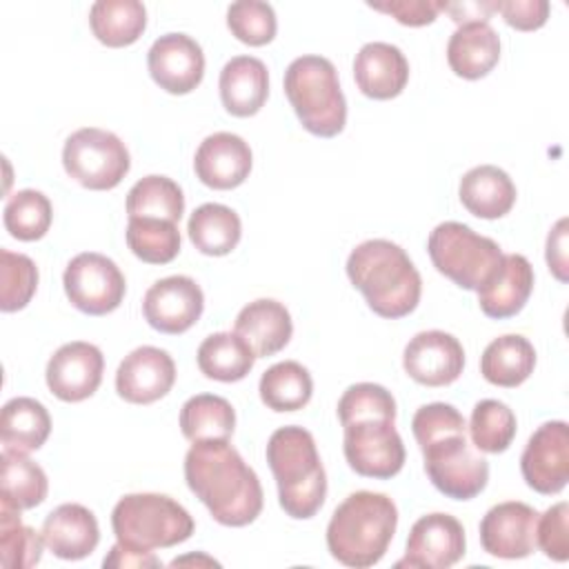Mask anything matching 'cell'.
<instances>
[{"mask_svg":"<svg viewBox=\"0 0 569 569\" xmlns=\"http://www.w3.org/2000/svg\"><path fill=\"white\" fill-rule=\"evenodd\" d=\"M184 480L211 518L224 527L251 525L262 511L258 473L229 440L193 442L184 456Z\"/></svg>","mask_w":569,"mask_h":569,"instance_id":"6da1fadb","label":"cell"},{"mask_svg":"<svg viewBox=\"0 0 569 569\" xmlns=\"http://www.w3.org/2000/svg\"><path fill=\"white\" fill-rule=\"evenodd\" d=\"M347 276L380 318L409 316L422 296V278L407 251L385 238L365 240L347 258Z\"/></svg>","mask_w":569,"mask_h":569,"instance_id":"7a4b0ae2","label":"cell"},{"mask_svg":"<svg viewBox=\"0 0 569 569\" xmlns=\"http://www.w3.org/2000/svg\"><path fill=\"white\" fill-rule=\"evenodd\" d=\"M398 527V507L387 493L353 491L331 513L327 549L345 567L367 569L382 560Z\"/></svg>","mask_w":569,"mask_h":569,"instance_id":"3957f363","label":"cell"},{"mask_svg":"<svg viewBox=\"0 0 569 569\" xmlns=\"http://www.w3.org/2000/svg\"><path fill=\"white\" fill-rule=\"evenodd\" d=\"M264 456L278 485L282 511L293 520L313 518L327 498V473L311 431L298 425L276 429Z\"/></svg>","mask_w":569,"mask_h":569,"instance_id":"277c9868","label":"cell"},{"mask_svg":"<svg viewBox=\"0 0 569 569\" xmlns=\"http://www.w3.org/2000/svg\"><path fill=\"white\" fill-rule=\"evenodd\" d=\"M284 93L309 133L333 138L345 129L347 100L329 58L313 53L296 58L284 71Z\"/></svg>","mask_w":569,"mask_h":569,"instance_id":"5b68a950","label":"cell"},{"mask_svg":"<svg viewBox=\"0 0 569 569\" xmlns=\"http://www.w3.org/2000/svg\"><path fill=\"white\" fill-rule=\"evenodd\" d=\"M116 540L133 549H167L191 538V513L164 493H127L111 511Z\"/></svg>","mask_w":569,"mask_h":569,"instance_id":"8992f818","label":"cell"},{"mask_svg":"<svg viewBox=\"0 0 569 569\" xmlns=\"http://www.w3.org/2000/svg\"><path fill=\"white\" fill-rule=\"evenodd\" d=\"M427 251L433 267L467 291H478L496 273L505 256L496 240L456 220L440 222L429 233Z\"/></svg>","mask_w":569,"mask_h":569,"instance_id":"52a82bcc","label":"cell"},{"mask_svg":"<svg viewBox=\"0 0 569 569\" xmlns=\"http://www.w3.org/2000/svg\"><path fill=\"white\" fill-rule=\"evenodd\" d=\"M62 167L80 187L109 191L129 173L131 158L116 133L98 127H82L64 140Z\"/></svg>","mask_w":569,"mask_h":569,"instance_id":"ba28073f","label":"cell"},{"mask_svg":"<svg viewBox=\"0 0 569 569\" xmlns=\"http://www.w3.org/2000/svg\"><path fill=\"white\" fill-rule=\"evenodd\" d=\"M425 473L451 500H471L489 482V462L467 440V431L438 436L420 447Z\"/></svg>","mask_w":569,"mask_h":569,"instance_id":"9c48e42d","label":"cell"},{"mask_svg":"<svg viewBox=\"0 0 569 569\" xmlns=\"http://www.w3.org/2000/svg\"><path fill=\"white\" fill-rule=\"evenodd\" d=\"M342 431L345 458L358 476L387 480L405 467L407 451L393 418H358L342 425Z\"/></svg>","mask_w":569,"mask_h":569,"instance_id":"30bf717a","label":"cell"},{"mask_svg":"<svg viewBox=\"0 0 569 569\" xmlns=\"http://www.w3.org/2000/svg\"><path fill=\"white\" fill-rule=\"evenodd\" d=\"M62 284L69 302L87 316H107L116 311L127 291L120 267L96 251L73 256L64 267Z\"/></svg>","mask_w":569,"mask_h":569,"instance_id":"8fae6325","label":"cell"},{"mask_svg":"<svg viewBox=\"0 0 569 569\" xmlns=\"http://www.w3.org/2000/svg\"><path fill=\"white\" fill-rule=\"evenodd\" d=\"M520 471L533 491L560 493L569 480V427L565 420L542 422L520 456Z\"/></svg>","mask_w":569,"mask_h":569,"instance_id":"7c38bea8","label":"cell"},{"mask_svg":"<svg viewBox=\"0 0 569 569\" xmlns=\"http://www.w3.org/2000/svg\"><path fill=\"white\" fill-rule=\"evenodd\" d=\"M204 293L189 276H167L156 280L142 298V316L160 333L180 336L202 316Z\"/></svg>","mask_w":569,"mask_h":569,"instance_id":"4fadbf2b","label":"cell"},{"mask_svg":"<svg viewBox=\"0 0 569 569\" xmlns=\"http://www.w3.org/2000/svg\"><path fill=\"white\" fill-rule=\"evenodd\" d=\"M467 551L465 527L456 516L427 513L418 518L409 531L405 558L396 567L447 569L462 560Z\"/></svg>","mask_w":569,"mask_h":569,"instance_id":"5bb4252c","label":"cell"},{"mask_svg":"<svg viewBox=\"0 0 569 569\" xmlns=\"http://www.w3.org/2000/svg\"><path fill=\"white\" fill-rule=\"evenodd\" d=\"M104 373L102 351L84 340L62 345L47 362L44 380L49 391L62 402H82L91 398Z\"/></svg>","mask_w":569,"mask_h":569,"instance_id":"9a60e30c","label":"cell"},{"mask_svg":"<svg viewBox=\"0 0 569 569\" xmlns=\"http://www.w3.org/2000/svg\"><path fill=\"white\" fill-rule=\"evenodd\" d=\"M402 367L418 385L447 387L456 382L465 369V349L460 340L447 331H420L407 342Z\"/></svg>","mask_w":569,"mask_h":569,"instance_id":"2e32d148","label":"cell"},{"mask_svg":"<svg viewBox=\"0 0 569 569\" xmlns=\"http://www.w3.org/2000/svg\"><path fill=\"white\" fill-rule=\"evenodd\" d=\"M538 511L520 500L493 505L480 520V545L489 556L518 560L536 549Z\"/></svg>","mask_w":569,"mask_h":569,"instance_id":"e0dca14e","label":"cell"},{"mask_svg":"<svg viewBox=\"0 0 569 569\" xmlns=\"http://www.w3.org/2000/svg\"><path fill=\"white\" fill-rule=\"evenodd\" d=\"M147 67L151 80L173 96L191 93L204 76L202 47L187 33L160 36L149 53Z\"/></svg>","mask_w":569,"mask_h":569,"instance_id":"ac0fdd59","label":"cell"},{"mask_svg":"<svg viewBox=\"0 0 569 569\" xmlns=\"http://www.w3.org/2000/svg\"><path fill=\"white\" fill-rule=\"evenodd\" d=\"M176 382L173 358L151 345L127 353L116 371V391L131 405H151L164 398Z\"/></svg>","mask_w":569,"mask_h":569,"instance_id":"d6986e66","label":"cell"},{"mask_svg":"<svg viewBox=\"0 0 569 569\" xmlns=\"http://www.w3.org/2000/svg\"><path fill=\"white\" fill-rule=\"evenodd\" d=\"M253 156L244 138L231 131L207 136L193 156V171L209 189L227 191L240 187L251 173Z\"/></svg>","mask_w":569,"mask_h":569,"instance_id":"ffe728a7","label":"cell"},{"mask_svg":"<svg viewBox=\"0 0 569 569\" xmlns=\"http://www.w3.org/2000/svg\"><path fill=\"white\" fill-rule=\"evenodd\" d=\"M40 533L47 549L62 560H82L100 542V527L93 511L78 502H64L49 511Z\"/></svg>","mask_w":569,"mask_h":569,"instance_id":"44dd1931","label":"cell"},{"mask_svg":"<svg viewBox=\"0 0 569 569\" xmlns=\"http://www.w3.org/2000/svg\"><path fill=\"white\" fill-rule=\"evenodd\" d=\"M353 80L371 100H391L409 82V62L405 53L389 42H367L353 60Z\"/></svg>","mask_w":569,"mask_h":569,"instance_id":"7402d4cb","label":"cell"},{"mask_svg":"<svg viewBox=\"0 0 569 569\" xmlns=\"http://www.w3.org/2000/svg\"><path fill=\"white\" fill-rule=\"evenodd\" d=\"M533 291V267L520 253H505L496 273L476 291L487 318L505 320L522 311Z\"/></svg>","mask_w":569,"mask_h":569,"instance_id":"603a6c76","label":"cell"},{"mask_svg":"<svg viewBox=\"0 0 569 569\" xmlns=\"http://www.w3.org/2000/svg\"><path fill=\"white\" fill-rule=\"evenodd\" d=\"M218 89L227 113L236 118L256 116L269 96L267 64L253 56H236L222 67Z\"/></svg>","mask_w":569,"mask_h":569,"instance_id":"cb8c5ba5","label":"cell"},{"mask_svg":"<svg viewBox=\"0 0 569 569\" xmlns=\"http://www.w3.org/2000/svg\"><path fill=\"white\" fill-rule=\"evenodd\" d=\"M233 331L251 345L258 358H269L289 345L293 322L282 302L273 298H258L240 309Z\"/></svg>","mask_w":569,"mask_h":569,"instance_id":"d4e9b609","label":"cell"},{"mask_svg":"<svg viewBox=\"0 0 569 569\" xmlns=\"http://www.w3.org/2000/svg\"><path fill=\"white\" fill-rule=\"evenodd\" d=\"M462 207L482 220H498L516 204V184L509 173L496 164L469 169L458 184Z\"/></svg>","mask_w":569,"mask_h":569,"instance_id":"484cf974","label":"cell"},{"mask_svg":"<svg viewBox=\"0 0 569 569\" xmlns=\"http://www.w3.org/2000/svg\"><path fill=\"white\" fill-rule=\"evenodd\" d=\"M500 60V36L489 22L460 24L447 42V62L465 80L485 78Z\"/></svg>","mask_w":569,"mask_h":569,"instance_id":"4316f807","label":"cell"},{"mask_svg":"<svg viewBox=\"0 0 569 569\" xmlns=\"http://www.w3.org/2000/svg\"><path fill=\"white\" fill-rule=\"evenodd\" d=\"M536 367L533 345L518 333L493 338L480 356V373L487 382L505 389L520 387Z\"/></svg>","mask_w":569,"mask_h":569,"instance_id":"83f0119b","label":"cell"},{"mask_svg":"<svg viewBox=\"0 0 569 569\" xmlns=\"http://www.w3.org/2000/svg\"><path fill=\"white\" fill-rule=\"evenodd\" d=\"M51 433V416L47 407L29 396H18L4 402L0 413V440L4 449L38 451Z\"/></svg>","mask_w":569,"mask_h":569,"instance_id":"f1b7e54d","label":"cell"},{"mask_svg":"<svg viewBox=\"0 0 569 569\" xmlns=\"http://www.w3.org/2000/svg\"><path fill=\"white\" fill-rule=\"evenodd\" d=\"M256 351L236 331H218L207 336L196 353L198 369L218 382H238L256 365Z\"/></svg>","mask_w":569,"mask_h":569,"instance_id":"f546056e","label":"cell"},{"mask_svg":"<svg viewBox=\"0 0 569 569\" xmlns=\"http://www.w3.org/2000/svg\"><path fill=\"white\" fill-rule=\"evenodd\" d=\"M187 233L191 244L204 256H227L231 253L242 236L240 216L218 202H204L189 216Z\"/></svg>","mask_w":569,"mask_h":569,"instance_id":"4dcf8cb0","label":"cell"},{"mask_svg":"<svg viewBox=\"0 0 569 569\" xmlns=\"http://www.w3.org/2000/svg\"><path fill=\"white\" fill-rule=\"evenodd\" d=\"M89 24L104 47H129L147 29V9L138 0H98L89 9Z\"/></svg>","mask_w":569,"mask_h":569,"instance_id":"1f68e13d","label":"cell"},{"mask_svg":"<svg viewBox=\"0 0 569 569\" xmlns=\"http://www.w3.org/2000/svg\"><path fill=\"white\" fill-rule=\"evenodd\" d=\"M49 480L44 469L27 453L2 449L0 456V500L24 511L44 502Z\"/></svg>","mask_w":569,"mask_h":569,"instance_id":"d6a6232c","label":"cell"},{"mask_svg":"<svg viewBox=\"0 0 569 569\" xmlns=\"http://www.w3.org/2000/svg\"><path fill=\"white\" fill-rule=\"evenodd\" d=\"M236 429L231 402L216 393L191 396L180 409V431L189 442L229 440Z\"/></svg>","mask_w":569,"mask_h":569,"instance_id":"836d02e7","label":"cell"},{"mask_svg":"<svg viewBox=\"0 0 569 569\" xmlns=\"http://www.w3.org/2000/svg\"><path fill=\"white\" fill-rule=\"evenodd\" d=\"M260 400L267 405V409L284 413V411H298L309 405L313 393V380L307 367H302L296 360H282L271 365L258 382Z\"/></svg>","mask_w":569,"mask_h":569,"instance_id":"e575fe53","label":"cell"},{"mask_svg":"<svg viewBox=\"0 0 569 569\" xmlns=\"http://www.w3.org/2000/svg\"><path fill=\"white\" fill-rule=\"evenodd\" d=\"M129 218H160L180 222L184 213V196L178 182L167 176H144L127 193Z\"/></svg>","mask_w":569,"mask_h":569,"instance_id":"d590c367","label":"cell"},{"mask_svg":"<svg viewBox=\"0 0 569 569\" xmlns=\"http://www.w3.org/2000/svg\"><path fill=\"white\" fill-rule=\"evenodd\" d=\"M124 238L131 253L147 264H167L180 253V231L169 220L129 218Z\"/></svg>","mask_w":569,"mask_h":569,"instance_id":"8d00e7d4","label":"cell"},{"mask_svg":"<svg viewBox=\"0 0 569 569\" xmlns=\"http://www.w3.org/2000/svg\"><path fill=\"white\" fill-rule=\"evenodd\" d=\"M471 445L482 453H502L516 438V413L500 400L485 398L476 402L469 418Z\"/></svg>","mask_w":569,"mask_h":569,"instance_id":"74e56055","label":"cell"},{"mask_svg":"<svg viewBox=\"0 0 569 569\" xmlns=\"http://www.w3.org/2000/svg\"><path fill=\"white\" fill-rule=\"evenodd\" d=\"M53 220L51 200L38 189H20L9 196L2 222L4 229L22 242H33L47 236Z\"/></svg>","mask_w":569,"mask_h":569,"instance_id":"f35d334b","label":"cell"},{"mask_svg":"<svg viewBox=\"0 0 569 569\" xmlns=\"http://www.w3.org/2000/svg\"><path fill=\"white\" fill-rule=\"evenodd\" d=\"M42 533L20 520V509L0 500V560L7 569H29L40 562Z\"/></svg>","mask_w":569,"mask_h":569,"instance_id":"ab89813d","label":"cell"},{"mask_svg":"<svg viewBox=\"0 0 569 569\" xmlns=\"http://www.w3.org/2000/svg\"><path fill=\"white\" fill-rule=\"evenodd\" d=\"M38 289L36 262L9 249H0V309L13 313L24 309Z\"/></svg>","mask_w":569,"mask_h":569,"instance_id":"60d3db41","label":"cell"},{"mask_svg":"<svg viewBox=\"0 0 569 569\" xmlns=\"http://www.w3.org/2000/svg\"><path fill=\"white\" fill-rule=\"evenodd\" d=\"M227 27L231 36L249 47L269 44L276 38L278 20L269 2L260 0H240L227 9Z\"/></svg>","mask_w":569,"mask_h":569,"instance_id":"b9f144b4","label":"cell"},{"mask_svg":"<svg viewBox=\"0 0 569 569\" xmlns=\"http://www.w3.org/2000/svg\"><path fill=\"white\" fill-rule=\"evenodd\" d=\"M385 416L396 420V398L391 391L376 382H356L345 389L338 400L340 425H347L358 418Z\"/></svg>","mask_w":569,"mask_h":569,"instance_id":"7bdbcfd3","label":"cell"},{"mask_svg":"<svg viewBox=\"0 0 569 569\" xmlns=\"http://www.w3.org/2000/svg\"><path fill=\"white\" fill-rule=\"evenodd\" d=\"M411 431L418 447L427 445L429 440L451 433V431H467V422L462 413L449 402H429L422 405L411 418Z\"/></svg>","mask_w":569,"mask_h":569,"instance_id":"ee69618b","label":"cell"},{"mask_svg":"<svg viewBox=\"0 0 569 569\" xmlns=\"http://www.w3.org/2000/svg\"><path fill=\"white\" fill-rule=\"evenodd\" d=\"M567 520H569V505L565 500L551 505L542 516H538L536 547H540V551L556 562H565L569 558Z\"/></svg>","mask_w":569,"mask_h":569,"instance_id":"f6af8a7d","label":"cell"},{"mask_svg":"<svg viewBox=\"0 0 569 569\" xmlns=\"http://www.w3.org/2000/svg\"><path fill=\"white\" fill-rule=\"evenodd\" d=\"M367 7L391 16L405 27H425L431 24L440 11H445V0H387L367 2Z\"/></svg>","mask_w":569,"mask_h":569,"instance_id":"bcb514c9","label":"cell"},{"mask_svg":"<svg viewBox=\"0 0 569 569\" xmlns=\"http://www.w3.org/2000/svg\"><path fill=\"white\" fill-rule=\"evenodd\" d=\"M493 11L518 31H536L549 18L547 0H493Z\"/></svg>","mask_w":569,"mask_h":569,"instance_id":"7dc6e473","label":"cell"},{"mask_svg":"<svg viewBox=\"0 0 569 569\" xmlns=\"http://www.w3.org/2000/svg\"><path fill=\"white\" fill-rule=\"evenodd\" d=\"M102 567L107 569H156L162 567V560L153 551L133 549L122 542H116L109 553L102 560Z\"/></svg>","mask_w":569,"mask_h":569,"instance_id":"c3c4849f","label":"cell"},{"mask_svg":"<svg viewBox=\"0 0 569 569\" xmlns=\"http://www.w3.org/2000/svg\"><path fill=\"white\" fill-rule=\"evenodd\" d=\"M547 267L560 282H567V218H560L547 236Z\"/></svg>","mask_w":569,"mask_h":569,"instance_id":"681fc988","label":"cell"},{"mask_svg":"<svg viewBox=\"0 0 569 569\" xmlns=\"http://www.w3.org/2000/svg\"><path fill=\"white\" fill-rule=\"evenodd\" d=\"M445 11L451 20L460 24L469 22H489L493 11V0H462V2H445Z\"/></svg>","mask_w":569,"mask_h":569,"instance_id":"f907efd6","label":"cell"},{"mask_svg":"<svg viewBox=\"0 0 569 569\" xmlns=\"http://www.w3.org/2000/svg\"><path fill=\"white\" fill-rule=\"evenodd\" d=\"M178 565H207V567H218L220 562L218 560H213V558H209V556H204V553H191V556H182V558H176V560H171V567H178Z\"/></svg>","mask_w":569,"mask_h":569,"instance_id":"816d5d0a","label":"cell"}]
</instances>
